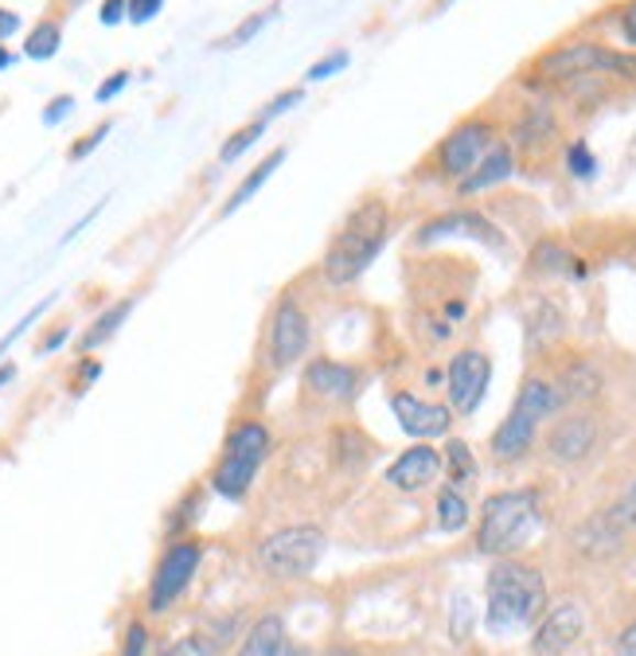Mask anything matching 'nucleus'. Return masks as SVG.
<instances>
[{"instance_id":"obj_11","label":"nucleus","mask_w":636,"mask_h":656,"mask_svg":"<svg viewBox=\"0 0 636 656\" xmlns=\"http://www.w3.org/2000/svg\"><path fill=\"white\" fill-rule=\"evenodd\" d=\"M489 380H492V360H489V356L476 352V348H464V352H457L453 360H449V372H446L449 403H453V411H461V415H473L476 406H481L484 391H489Z\"/></svg>"},{"instance_id":"obj_50","label":"nucleus","mask_w":636,"mask_h":656,"mask_svg":"<svg viewBox=\"0 0 636 656\" xmlns=\"http://www.w3.org/2000/svg\"><path fill=\"white\" fill-rule=\"evenodd\" d=\"M449 4H453V0H441V4H438V9H449Z\"/></svg>"},{"instance_id":"obj_42","label":"nucleus","mask_w":636,"mask_h":656,"mask_svg":"<svg viewBox=\"0 0 636 656\" xmlns=\"http://www.w3.org/2000/svg\"><path fill=\"white\" fill-rule=\"evenodd\" d=\"M98 375H102V363H98V360H90V356H87V363H83V368H78V391H87L90 383L98 380Z\"/></svg>"},{"instance_id":"obj_44","label":"nucleus","mask_w":636,"mask_h":656,"mask_svg":"<svg viewBox=\"0 0 636 656\" xmlns=\"http://www.w3.org/2000/svg\"><path fill=\"white\" fill-rule=\"evenodd\" d=\"M617 653H621V656H636V622L628 625L625 633H621V641H617Z\"/></svg>"},{"instance_id":"obj_20","label":"nucleus","mask_w":636,"mask_h":656,"mask_svg":"<svg viewBox=\"0 0 636 656\" xmlns=\"http://www.w3.org/2000/svg\"><path fill=\"white\" fill-rule=\"evenodd\" d=\"M133 305H138V297H121V302H113L110 309H102L95 320H90V328L78 337V352H95V348H102L106 340L118 337V328L130 320Z\"/></svg>"},{"instance_id":"obj_37","label":"nucleus","mask_w":636,"mask_h":656,"mask_svg":"<svg viewBox=\"0 0 636 656\" xmlns=\"http://www.w3.org/2000/svg\"><path fill=\"white\" fill-rule=\"evenodd\" d=\"M106 133H110V121H102V125H98V130H90L87 138L78 141V145L70 149V161H83V156H90V153H95V149L102 145V138H106Z\"/></svg>"},{"instance_id":"obj_13","label":"nucleus","mask_w":636,"mask_h":656,"mask_svg":"<svg viewBox=\"0 0 636 656\" xmlns=\"http://www.w3.org/2000/svg\"><path fill=\"white\" fill-rule=\"evenodd\" d=\"M305 387L320 398H332V403H352L363 391V372L340 360H312L305 368Z\"/></svg>"},{"instance_id":"obj_4","label":"nucleus","mask_w":636,"mask_h":656,"mask_svg":"<svg viewBox=\"0 0 636 656\" xmlns=\"http://www.w3.org/2000/svg\"><path fill=\"white\" fill-rule=\"evenodd\" d=\"M562 406L559 387H550L547 380H527L519 387L516 403L507 411V418L500 423V430L492 434V453L500 461H519L531 449L535 434H539V423L547 415H555Z\"/></svg>"},{"instance_id":"obj_9","label":"nucleus","mask_w":636,"mask_h":656,"mask_svg":"<svg viewBox=\"0 0 636 656\" xmlns=\"http://www.w3.org/2000/svg\"><path fill=\"white\" fill-rule=\"evenodd\" d=\"M496 125L484 118H469L461 121L453 133H446V141L438 145V168L446 181H457L461 184L464 176L473 173L476 164H481V156L489 153L492 145H496Z\"/></svg>"},{"instance_id":"obj_6","label":"nucleus","mask_w":636,"mask_h":656,"mask_svg":"<svg viewBox=\"0 0 636 656\" xmlns=\"http://www.w3.org/2000/svg\"><path fill=\"white\" fill-rule=\"evenodd\" d=\"M547 83H578L590 75H617V78H636V55L633 52H613L605 44L593 40H578V44H562L555 52H547L535 63Z\"/></svg>"},{"instance_id":"obj_48","label":"nucleus","mask_w":636,"mask_h":656,"mask_svg":"<svg viewBox=\"0 0 636 656\" xmlns=\"http://www.w3.org/2000/svg\"><path fill=\"white\" fill-rule=\"evenodd\" d=\"M328 656H360V653H355V648H348V645H336Z\"/></svg>"},{"instance_id":"obj_10","label":"nucleus","mask_w":636,"mask_h":656,"mask_svg":"<svg viewBox=\"0 0 636 656\" xmlns=\"http://www.w3.org/2000/svg\"><path fill=\"white\" fill-rule=\"evenodd\" d=\"M312 345V320L301 305L293 302V297H282L270 317V363H274L277 372L282 368H293L297 360H305Z\"/></svg>"},{"instance_id":"obj_23","label":"nucleus","mask_w":636,"mask_h":656,"mask_svg":"<svg viewBox=\"0 0 636 656\" xmlns=\"http://www.w3.org/2000/svg\"><path fill=\"white\" fill-rule=\"evenodd\" d=\"M597 387H602V375L593 372L590 363H574V368L562 375L559 398H562V403H578V398H593V395H597Z\"/></svg>"},{"instance_id":"obj_31","label":"nucleus","mask_w":636,"mask_h":656,"mask_svg":"<svg viewBox=\"0 0 636 656\" xmlns=\"http://www.w3.org/2000/svg\"><path fill=\"white\" fill-rule=\"evenodd\" d=\"M348 63H352V55H348L344 47H340V52H328V55H320V59L312 63L309 70H305V78H309V83H325V78L340 75V70H344Z\"/></svg>"},{"instance_id":"obj_5","label":"nucleus","mask_w":636,"mask_h":656,"mask_svg":"<svg viewBox=\"0 0 636 656\" xmlns=\"http://www.w3.org/2000/svg\"><path fill=\"white\" fill-rule=\"evenodd\" d=\"M270 446H274V438H270L266 426L239 423L231 430V438H227L216 473H211V489L219 496H227V501H242L250 492V484H254V477H259L262 461L270 458Z\"/></svg>"},{"instance_id":"obj_41","label":"nucleus","mask_w":636,"mask_h":656,"mask_svg":"<svg viewBox=\"0 0 636 656\" xmlns=\"http://www.w3.org/2000/svg\"><path fill=\"white\" fill-rule=\"evenodd\" d=\"M617 520H621V524H628V527H636V484L625 492V501L617 504Z\"/></svg>"},{"instance_id":"obj_47","label":"nucleus","mask_w":636,"mask_h":656,"mask_svg":"<svg viewBox=\"0 0 636 656\" xmlns=\"http://www.w3.org/2000/svg\"><path fill=\"white\" fill-rule=\"evenodd\" d=\"M12 63H17V55H12V52H9V47L0 44V70H9V67H12Z\"/></svg>"},{"instance_id":"obj_14","label":"nucleus","mask_w":636,"mask_h":656,"mask_svg":"<svg viewBox=\"0 0 636 656\" xmlns=\"http://www.w3.org/2000/svg\"><path fill=\"white\" fill-rule=\"evenodd\" d=\"M585 630V617H582V605L578 602H562L555 610H542V622L539 633H535V653L539 656H559L582 637Z\"/></svg>"},{"instance_id":"obj_38","label":"nucleus","mask_w":636,"mask_h":656,"mask_svg":"<svg viewBox=\"0 0 636 656\" xmlns=\"http://www.w3.org/2000/svg\"><path fill=\"white\" fill-rule=\"evenodd\" d=\"M70 110H75V98H70V95L52 98V102H47V110H44V125H59Z\"/></svg>"},{"instance_id":"obj_49","label":"nucleus","mask_w":636,"mask_h":656,"mask_svg":"<svg viewBox=\"0 0 636 656\" xmlns=\"http://www.w3.org/2000/svg\"><path fill=\"white\" fill-rule=\"evenodd\" d=\"M156 656H184V645H168V648H161Z\"/></svg>"},{"instance_id":"obj_28","label":"nucleus","mask_w":636,"mask_h":656,"mask_svg":"<svg viewBox=\"0 0 636 656\" xmlns=\"http://www.w3.org/2000/svg\"><path fill=\"white\" fill-rule=\"evenodd\" d=\"M266 125H270V121L259 118V121H250V125H242L239 133H231V138H227V145L219 149V161H223V164H234L242 153H246L250 145H254V141L262 138V133H266Z\"/></svg>"},{"instance_id":"obj_39","label":"nucleus","mask_w":636,"mask_h":656,"mask_svg":"<svg viewBox=\"0 0 636 656\" xmlns=\"http://www.w3.org/2000/svg\"><path fill=\"white\" fill-rule=\"evenodd\" d=\"M125 9H130V0H102L98 20H102L106 28H113V24H121V20H125Z\"/></svg>"},{"instance_id":"obj_34","label":"nucleus","mask_w":636,"mask_h":656,"mask_svg":"<svg viewBox=\"0 0 636 656\" xmlns=\"http://www.w3.org/2000/svg\"><path fill=\"white\" fill-rule=\"evenodd\" d=\"M145 648H149L145 622H133L130 630H125V641H121V653L118 656H145Z\"/></svg>"},{"instance_id":"obj_3","label":"nucleus","mask_w":636,"mask_h":656,"mask_svg":"<svg viewBox=\"0 0 636 656\" xmlns=\"http://www.w3.org/2000/svg\"><path fill=\"white\" fill-rule=\"evenodd\" d=\"M539 527V496L535 492H496L481 509L476 547L484 555H512Z\"/></svg>"},{"instance_id":"obj_29","label":"nucleus","mask_w":636,"mask_h":656,"mask_svg":"<svg viewBox=\"0 0 636 656\" xmlns=\"http://www.w3.org/2000/svg\"><path fill=\"white\" fill-rule=\"evenodd\" d=\"M446 461H449V477H453V484H464V481H473V477H476L473 449L464 446V441H449Z\"/></svg>"},{"instance_id":"obj_19","label":"nucleus","mask_w":636,"mask_h":656,"mask_svg":"<svg viewBox=\"0 0 636 656\" xmlns=\"http://www.w3.org/2000/svg\"><path fill=\"white\" fill-rule=\"evenodd\" d=\"M239 656H297V653L289 648V633H285L282 617L266 613V617H259V622L250 625V633L239 645Z\"/></svg>"},{"instance_id":"obj_15","label":"nucleus","mask_w":636,"mask_h":656,"mask_svg":"<svg viewBox=\"0 0 636 656\" xmlns=\"http://www.w3.org/2000/svg\"><path fill=\"white\" fill-rule=\"evenodd\" d=\"M438 473H441V453L421 441V446L406 449L403 458L387 469V481L403 492H418V489H426V484L438 481Z\"/></svg>"},{"instance_id":"obj_17","label":"nucleus","mask_w":636,"mask_h":656,"mask_svg":"<svg viewBox=\"0 0 636 656\" xmlns=\"http://www.w3.org/2000/svg\"><path fill=\"white\" fill-rule=\"evenodd\" d=\"M512 173H516V149L507 145V141H496V145L481 156V164H476L473 173L464 176L457 188H461L464 196H476V192H489V188H496V184H504Z\"/></svg>"},{"instance_id":"obj_16","label":"nucleus","mask_w":636,"mask_h":656,"mask_svg":"<svg viewBox=\"0 0 636 656\" xmlns=\"http://www.w3.org/2000/svg\"><path fill=\"white\" fill-rule=\"evenodd\" d=\"M449 234H461V239H481V242H492V247H500V231L489 223L484 216H476V211H449V216H438L430 219V223L418 227V242H434V239H449Z\"/></svg>"},{"instance_id":"obj_27","label":"nucleus","mask_w":636,"mask_h":656,"mask_svg":"<svg viewBox=\"0 0 636 656\" xmlns=\"http://www.w3.org/2000/svg\"><path fill=\"white\" fill-rule=\"evenodd\" d=\"M274 17H277V4H270V9H262V12H250V17L242 20V24L234 28L227 40H219V47H227V52H231V47H246L250 40H254V35H259Z\"/></svg>"},{"instance_id":"obj_43","label":"nucleus","mask_w":636,"mask_h":656,"mask_svg":"<svg viewBox=\"0 0 636 656\" xmlns=\"http://www.w3.org/2000/svg\"><path fill=\"white\" fill-rule=\"evenodd\" d=\"M20 32V17L17 12H9V9H0V44L9 40V35H17Z\"/></svg>"},{"instance_id":"obj_24","label":"nucleus","mask_w":636,"mask_h":656,"mask_svg":"<svg viewBox=\"0 0 636 656\" xmlns=\"http://www.w3.org/2000/svg\"><path fill=\"white\" fill-rule=\"evenodd\" d=\"M547 141H555V118L547 110H531L516 125V149H542Z\"/></svg>"},{"instance_id":"obj_46","label":"nucleus","mask_w":636,"mask_h":656,"mask_svg":"<svg viewBox=\"0 0 636 656\" xmlns=\"http://www.w3.org/2000/svg\"><path fill=\"white\" fill-rule=\"evenodd\" d=\"M17 380V363H0V387Z\"/></svg>"},{"instance_id":"obj_22","label":"nucleus","mask_w":636,"mask_h":656,"mask_svg":"<svg viewBox=\"0 0 636 656\" xmlns=\"http://www.w3.org/2000/svg\"><path fill=\"white\" fill-rule=\"evenodd\" d=\"M282 161H285V149H274V153H270L266 161H259V164H254V168H250V173H246V181H242L239 188L231 192V199H227L223 216H231V211H239L250 196H259V192H262V184H266L270 176H274L277 168H282Z\"/></svg>"},{"instance_id":"obj_40","label":"nucleus","mask_w":636,"mask_h":656,"mask_svg":"<svg viewBox=\"0 0 636 656\" xmlns=\"http://www.w3.org/2000/svg\"><path fill=\"white\" fill-rule=\"evenodd\" d=\"M621 35L636 47V0H628L625 9H621Z\"/></svg>"},{"instance_id":"obj_18","label":"nucleus","mask_w":636,"mask_h":656,"mask_svg":"<svg viewBox=\"0 0 636 656\" xmlns=\"http://www.w3.org/2000/svg\"><path fill=\"white\" fill-rule=\"evenodd\" d=\"M593 441H597V423H593L590 415L562 418V423L550 430V453L559 461H582L593 449Z\"/></svg>"},{"instance_id":"obj_7","label":"nucleus","mask_w":636,"mask_h":656,"mask_svg":"<svg viewBox=\"0 0 636 656\" xmlns=\"http://www.w3.org/2000/svg\"><path fill=\"white\" fill-rule=\"evenodd\" d=\"M320 555H325V532L312 524L282 527V532H274L270 539H262V547H259L262 570H270V575L282 582L312 575Z\"/></svg>"},{"instance_id":"obj_36","label":"nucleus","mask_w":636,"mask_h":656,"mask_svg":"<svg viewBox=\"0 0 636 656\" xmlns=\"http://www.w3.org/2000/svg\"><path fill=\"white\" fill-rule=\"evenodd\" d=\"M125 87H130V70H113V75L106 78L102 87L95 90V98H98V102H113V98H118Z\"/></svg>"},{"instance_id":"obj_21","label":"nucleus","mask_w":636,"mask_h":656,"mask_svg":"<svg viewBox=\"0 0 636 656\" xmlns=\"http://www.w3.org/2000/svg\"><path fill=\"white\" fill-rule=\"evenodd\" d=\"M234 630H239V617H216V622H207L204 630H196L184 645V653H196V656H219L227 645L234 641Z\"/></svg>"},{"instance_id":"obj_45","label":"nucleus","mask_w":636,"mask_h":656,"mask_svg":"<svg viewBox=\"0 0 636 656\" xmlns=\"http://www.w3.org/2000/svg\"><path fill=\"white\" fill-rule=\"evenodd\" d=\"M67 337H70V328H59V332H52V337H47L44 345H40V352H55V348H59Z\"/></svg>"},{"instance_id":"obj_35","label":"nucleus","mask_w":636,"mask_h":656,"mask_svg":"<svg viewBox=\"0 0 636 656\" xmlns=\"http://www.w3.org/2000/svg\"><path fill=\"white\" fill-rule=\"evenodd\" d=\"M164 9V0H130V9H125V20L130 24H149V20H156Z\"/></svg>"},{"instance_id":"obj_30","label":"nucleus","mask_w":636,"mask_h":656,"mask_svg":"<svg viewBox=\"0 0 636 656\" xmlns=\"http://www.w3.org/2000/svg\"><path fill=\"white\" fill-rule=\"evenodd\" d=\"M567 168L578 176V181H590V176L597 173V156L590 153V145H585V141H570V149H567Z\"/></svg>"},{"instance_id":"obj_8","label":"nucleus","mask_w":636,"mask_h":656,"mask_svg":"<svg viewBox=\"0 0 636 656\" xmlns=\"http://www.w3.org/2000/svg\"><path fill=\"white\" fill-rule=\"evenodd\" d=\"M199 562H204V547H199L196 539H176V544L161 555V562H156L153 570V582H149V613L173 610L176 598L196 579Z\"/></svg>"},{"instance_id":"obj_1","label":"nucleus","mask_w":636,"mask_h":656,"mask_svg":"<svg viewBox=\"0 0 636 656\" xmlns=\"http://www.w3.org/2000/svg\"><path fill=\"white\" fill-rule=\"evenodd\" d=\"M391 231V211L383 199H363L360 208L344 219V227L332 234L325 259H320V274L332 285H352L363 277V270L379 259L383 242Z\"/></svg>"},{"instance_id":"obj_26","label":"nucleus","mask_w":636,"mask_h":656,"mask_svg":"<svg viewBox=\"0 0 636 656\" xmlns=\"http://www.w3.org/2000/svg\"><path fill=\"white\" fill-rule=\"evenodd\" d=\"M469 524V501L457 489H446L438 496V527L441 532H457Z\"/></svg>"},{"instance_id":"obj_33","label":"nucleus","mask_w":636,"mask_h":656,"mask_svg":"<svg viewBox=\"0 0 636 656\" xmlns=\"http://www.w3.org/2000/svg\"><path fill=\"white\" fill-rule=\"evenodd\" d=\"M305 102V90L301 87H289V90H282V95L274 98V102L262 110V121H274V118H282V113H289L293 106H301Z\"/></svg>"},{"instance_id":"obj_25","label":"nucleus","mask_w":636,"mask_h":656,"mask_svg":"<svg viewBox=\"0 0 636 656\" xmlns=\"http://www.w3.org/2000/svg\"><path fill=\"white\" fill-rule=\"evenodd\" d=\"M63 47V28L55 20H40V24L28 32L24 40V55L28 59H52L55 52Z\"/></svg>"},{"instance_id":"obj_2","label":"nucleus","mask_w":636,"mask_h":656,"mask_svg":"<svg viewBox=\"0 0 636 656\" xmlns=\"http://www.w3.org/2000/svg\"><path fill=\"white\" fill-rule=\"evenodd\" d=\"M547 610V582L524 562H496L489 575V630L512 633L539 622Z\"/></svg>"},{"instance_id":"obj_32","label":"nucleus","mask_w":636,"mask_h":656,"mask_svg":"<svg viewBox=\"0 0 636 656\" xmlns=\"http://www.w3.org/2000/svg\"><path fill=\"white\" fill-rule=\"evenodd\" d=\"M47 305H52V297H47V302H40V305H32V309H28V313H24V317H20V320H17V325H12V332H9V337L0 340V356L9 352V348H12V345H17V340H20V337H24V332H28V325H35V320L44 317V309H47Z\"/></svg>"},{"instance_id":"obj_12","label":"nucleus","mask_w":636,"mask_h":656,"mask_svg":"<svg viewBox=\"0 0 636 656\" xmlns=\"http://www.w3.org/2000/svg\"><path fill=\"white\" fill-rule=\"evenodd\" d=\"M391 411H395L398 426H403L410 438H441V434H449V426H453V411L441 403H421V398H414L410 391H395L391 395Z\"/></svg>"}]
</instances>
